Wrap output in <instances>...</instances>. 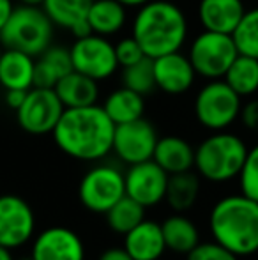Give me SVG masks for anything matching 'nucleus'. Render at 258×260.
<instances>
[{
    "instance_id": "0eeeda50",
    "label": "nucleus",
    "mask_w": 258,
    "mask_h": 260,
    "mask_svg": "<svg viewBox=\"0 0 258 260\" xmlns=\"http://www.w3.org/2000/svg\"><path fill=\"white\" fill-rule=\"evenodd\" d=\"M239 50L232 34L202 30L190 43L188 57L198 76L205 80L225 78L232 62L237 58Z\"/></svg>"
},
{
    "instance_id": "393cba45",
    "label": "nucleus",
    "mask_w": 258,
    "mask_h": 260,
    "mask_svg": "<svg viewBox=\"0 0 258 260\" xmlns=\"http://www.w3.org/2000/svg\"><path fill=\"white\" fill-rule=\"evenodd\" d=\"M200 191H202V177L193 170L180 172L170 175L165 200L173 212H188L198 202Z\"/></svg>"
},
{
    "instance_id": "4c0bfd02",
    "label": "nucleus",
    "mask_w": 258,
    "mask_h": 260,
    "mask_svg": "<svg viewBox=\"0 0 258 260\" xmlns=\"http://www.w3.org/2000/svg\"><path fill=\"white\" fill-rule=\"evenodd\" d=\"M121 4H124L128 9H138V7H141L143 4L151 2V0H119Z\"/></svg>"
},
{
    "instance_id": "6e6552de",
    "label": "nucleus",
    "mask_w": 258,
    "mask_h": 260,
    "mask_svg": "<svg viewBox=\"0 0 258 260\" xmlns=\"http://www.w3.org/2000/svg\"><path fill=\"white\" fill-rule=\"evenodd\" d=\"M124 195V172L106 163L89 168L78 186V199L82 206L96 214H106Z\"/></svg>"
},
{
    "instance_id": "5701e85b",
    "label": "nucleus",
    "mask_w": 258,
    "mask_h": 260,
    "mask_svg": "<svg viewBox=\"0 0 258 260\" xmlns=\"http://www.w3.org/2000/svg\"><path fill=\"white\" fill-rule=\"evenodd\" d=\"M72 71L71 52L65 46L50 45L39 57H35L34 87L53 89L67 73Z\"/></svg>"
},
{
    "instance_id": "2f4dec72",
    "label": "nucleus",
    "mask_w": 258,
    "mask_h": 260,
    "mask_svg": "<svg viewBox=\"0 0 258 260\" xmlns=\"http://www.w3.org/2000/svg\"><path fill=\"white\" fill-rule=\"evenodd\" d=\"M186 260H241V257L232 253L216 241H209V243H200L195 250H191L186 255Z\"/></svg>"
},
{
    "instance_id": "c85d7f7f",
    "label": "nucleus",
    "mask_w": 258,
    "mask_h": 260,
    "mask_svg": "<svg viewBox=\"0 0 258 260\" xmlns=\"http://www.w3.org/2000/svg\"><path fill=\"white\" fill-rule=\"evenodd\" d=\"M239 53L258 58V7L246 9L242 20L232 32Z\"/></svg>"
},
{
    "instance_id": "a878e982",
    "label": "nucleus",
    "mask_w": 258,
    "mask_h": 260,
    "mask_svg": "<svg viewBox=\"0 0 258 260\" xmlns=\"http://www.w3.org/2000/svg\"><path fill=\"white\" fill-rule=\"evenodd\" d=\"M101 106L106 115L114 120L115 126H119V124H126L143 117L145 96L122 85L121 89L112 90Z\"/></svg>"
},
{
    "instance_id": "c756f323",
    "label": "nucleus",
    "mask_w": 258,
    "mask_h": 260,
    "mask_svg": "<svg viewBox=\"0 0 258 260\" xmlns=\"http://www.w3.org/2000/svg\"><path fill=\"white\" fill-rule=\"evenodd\" d=\"M122 85L141 94V96L151 94L156 89L154 62H152V58L145 57L136 64L122 68Z\"/></svg>"
},
{
    "instance_id": "9b49d317",
    "label": "nucleus",
    "mask_w": 258,
    "mask_h": 260,
    "mask_svg": "<svg viewBox=\"0 0 258 260\" xmlns=\"http://www.w3.org/2000/svg\"><path fill=\"white\" fill-rule=\"evenodd\" d=\"M35 214L30 204L14 193L0 195V244L16 250L34 239Z\"/></svg>"
},
{
    "instance_id": "9d476101",
    "label": "nucleus",
    "mask_w": 258,
    "mask_h": 260,
    "mask_svg": "<svg viewBox=\"0 0 258 260\" xmlns=\"http://www.w3.org/2000/svg\"><path fill=\"white\" fill-rule=\"evenodd\" d=\"M64 110L65 106L59 100L55 89L32 87L27 92L23 105L16 110V120L28 135H52Z\"/></svg>"
},
{
    "instance_id": "cd10ccee",
    "label": "nucleus",
    "mask_w": 258,
    "mask_h": 260,
    "mask_svg": "<svg viewBox=\"0 0 258 260\" xmlns=\"http://www.w3.org/2000/svg\"><path fill=\"white\" fill-rule=\"evenodd\" d=\"M145 209L141 204H138L134 199L124 195L110 211L106 212V225L110 226L112 232L119 236H126L129 230H133L138 223L145 219Z\"/></svg>"
},
{
    "instance_id": "37998d69",
    "label": "nucleus",
    "mask_w": 258,
    "mask_h": 260,
    "mask_svg": "<svg viewBox=\"0 0 258 260\" xmlns=\"http://www.w3.org/2000/svg\"><path fill=\"white\" fill-rule=\"evenodd\" d=\"M159 260H163V258H159Z\"/></svg>"
},
{
    "instance_id": "20e7f679",
    "label": "nucleus",
    "mask_w": 258,
    "mask_h": 260,
    "mask_svg": "<svg viewBox=\"0 0 258 260\" xmlns=\"http://www.w3.org/2000/svg\"><path fill=\"white\" fill-rule=\"evenodd\" d=\"M246 154L248 145L239 135L212 131L195 147V172L209 182L225 184L237 179Z\"/></svg>"
},
{
    "instance_id": "58836bf2",
    "label": "nucleus",
    "mask_w": 258,
    "mask_h": 260,
    "mask_svg": "<svg viewBox=\"0 0 258 260\" xmlns=\"http://www.w3.org/2000/svg\"><path fill=\"white\" fill-rule=\"evenodd\" d=\"M0 260H16V258H14V255H13V250H9V248L0 244Z\"/></svg>"
},
{
    "instance_id": "4468645a",
    "label": "nucleus",
    "mask_w": 258,
    "mask_h": 260,
    "mask_svg": "<svg viewBox=\"0 0 258 260\" xmlns=\"http://www.w3.org/2000/svg\"><path fill=\"white\" fill-rule=\"evenodd\" d=\"M32 260H85V243L67 226H48L32 239Z\"/></svg>"
},
{
    "instance_id": "4be33fe9",
    "label": "nucleus",
    "mask_w": 258,
    "mask_h": 260,
    "mask_svg": "<svg viewBox=\"0 0 258 260\" xmlns=\"http://www.w3.org/2000/svg\"><path fill=\"white\" fill-rule=\"evenodd\" d=\"M161 230L166 250H170L172 253L186 257L191 250H195L202 243L198 226L184 212H173V214L166 216L161 221Z\"/></svg>"
},
{
    "instance_id": "2eb2a0df",
    "label": "nucleus",
    "mask_w": 258,
    "mask_h": 260,
    "mask_svg": "<svg viewBox=\"0 0 258 260\" xmlns=\"http://www.w3.org/2000/svg\"><path fill=\"white\" fill-rule=\"evenodd\" d=\"M152 62H154L156 89H159L161 92L170 96H180L195 85L198 75L188 55L173 52L152 58Z\"/></svg>"
},
{
    "instance_id": "1a4fd4ad",
    "label": "nucleus",
    "mask_w": 258,
    "mask_h": 260,
    "mask_svg": "<svg viewBox=\"0 0 258 260\" xmlns=\"http://www.w3.org/2000/svg\"><path fill=\"white\" fill-rule=\"evenodd\" d=\"M72 69L96 82L108 80L119 71V60L115 55V43L110 38L97 34H85L75 39L71 46Z\"/></svg>"
},
{
    "instance_id": "bb28decb",
    "label": "nucleus",
    "mask_w": 258,
    "mask_h": 260,
    "mask_svg": "<svg viewBox=\"0 0 258 260\" xmlns=\"http://www.w3.org/2000/svg\"><path fill=\"white\" fill-rule=\"evenodd\" d=\"M223 80L241 98L255 96L258 92V58L239 53Z\"/></svg>"
},
{
    "instance_id": "7ed1b4c3",
    "label": "nucleus",
    "mask_w": 258,
    "mask_h": 260,
    "mask_svg": "<svg viewBox=\"0 0 258 260\" xmlns=\"http://www.w3.org/2000/svg\"><path fill=\"white\" fill-rule=\"evenodd\" d=\"M209 230L212 241L237 257L258 253V200L242 193L219 199L210 209Z\"/></svg>"
},
{
    "instance_id": "7c9ffc66",
    "label": "nucleus",
    "mask_w": 258,
    "mask_h": 260,
    "mask_svg": "<svg viewBox=\"0 0 258 260\" xmlns=\"http://www.w3.org/2000/svg\"><path fill=\"white\" fill-rule=\"evenodd\" d=\"M237 179L242 195L258 200V144L248 149L244 165H242Z\"/></svg>"
},
{
    "instance_id": "473e14b6",
    "label": "nucleus",
    "mask_w": 258,
    "mask_h": 260,
    "mask_svg": "<svg viewBox=\"0 0 258 260\" xmlns=\"http://www.w3.org/2000/svg\"><path fill=\"white\" fill-rule=\"evenodd\" d=\"M115 55H117L121 68H128V66H133L136 62H140L141 58H145L143 50H141V46L138 45V41L133 36L122 38L115 43Z\"/></svg>"
},
{
    "instance_id": "f704fd0d",
    "label": "nucleus",
    "mask_w": 258,
    "mask_h": 260,
    "mask_svg": "<svg viewBox=\"0 0 258 260\" xmlns=\"http://www.w3.org/2000/svg\"><path fill=\"white\" fill-rule=\"evenodd\" d=\"M97 260H133L124 246H110L97 257Z\"/></svg>"
},
{
    "instance_id": "423d86ee",
    "label": "nucleus",
    "mask_w": 258,
    "mask_h": 260,
    "mask_svg": "<svg viewBox=\"0 0 258 260\" xmlns=\"http://www.w3.org/2000/svg\"><path fill=\"white\" fill-rule=\"evenodd\" d=\"M242 98L221 80H207L196 92L193 112L200 126L209 131H225L239 119Z\"/></svg>"
},
{
    "instance_id": "6ab92c4d",
    "label": "nucleus",
    "mask_w": 258,
    "mask_h": 260,
    "mask_svg": "<svg viewBox=\"0 0 258 260\" xmlns=\"http://www.w3.org/2000/svg\"><path fill=\"white\" fill-rule=\"evenodd\" d=\"M152 159L168 175L180 174L195 168V147L182 137L168 135L161 137L156 144Z\"/></svg>"
},
{
    "instance_id": "f3484780",
    "label": "nucleus",
    "mask_w": 258,
    "mask_h": 260,
    "mask_svg": "<svg viewBox=\"0 0 258 260\" xmlns=\"http://www.w3.org/2000/svg\"><path fill=\"white\" fill-rule=\"evenodd\" d=\"M126 251L133 260H159L166 251L161 223L145 218L124 236Z\"/></svg>"
},
{
    "instance_id": "aec40b11",
    "label": "nucleus",
    "mask_w": 258,
    "mask_h": 260,
    "mask_svg": "<svg viewBox=\"0 0 258 260\" xmlns=\"http://www.w3.org/2000/svg\"><path fill=\"white\" fill-rule=\"evenodd\" d=\"M35 57L6 48L0 57V85L6 90H30L34 87Z\"/></svg>"
},
{
    "instance_id": "79ce46f5",
    "label": "nucleus",
    "mask_w": 258,
    "mask_h": 260,
    "mask_svg": "<svg viewBox=\"0 0 258 260\" xmlns=\"http://www.w3.org/2000/svg\"><path fill=\"white\" fill-rule=\"evenodd\" d=\"M18 260H32V257L28 255V257H21V258H18Z\"/></svg>"
},
{
    "instance_id": "412c9836",
    "label": "nucleus",
    "mask_w": 258,
    "mask_h": 260,
    "mask_svg": "<svg viewBox=\"0 0 258 260\" xmlns=\"http://www.w3.org/2000/svg\"><path fill=\"white\" fill-rule=\"evenodd\" d=\"M128 7L119 0H92L87 14V23L92 34L112 38L128 25Z\"/></svg>"
},
{
    "instance_id": "ea45409f",
    "label": "nucleus",
    "mask_w": 258,
    "mask_h": 260,
    "mask_svg": "<svg viewBox=\"0 0 258 260\" xmlns=\"http://www.w3.org/2000/svg\"><path fill=\"white\" fill-rule=\"evenodd\" d=\"M21 6H32V7H43L45 0H18Z\"/></svg>"
},
{
    "instance_id": "c9c22d12",
    "label": "nucleus",
    "mask_w": 258,
    "mask_h": 260,
    "mask_svg": "<svg viewBox=\"0 0 258 260\" xmlns=\"http://www.w3.org/2000/svg\"><path fill=\"white\" fill-rule=\"evenodd\" d=\"M27 92L28 90H16V89L6 90V105L16 112V110L23 105L25 98H27Z\"/></svg>"
},
{
    "instance_id": "e433bc0d",
    "label": "nucleus",
    "mask_w": 258,
    "mask_h": 260,
    "mask_svg": "<svg viewBox=\"0 0 258 260\" xmlns=\"http://www.w3.org/2000/svg\"><path fill=\"white\" fill-rule=\"evenodd\" d=\"M14 7L16 6L13 4V0H0V30H2L4 25L9 20V16L13 14Z\"/></svg>"
},
{
    "instance_id": "a211bd4d",
    "label": "nucleus",
    "mask_w": 258,
    "mask_h": 260,
    "mask_svg": "<svg viewBox=\"0 0 258 260\" xmlns=\"http://www.w3.org/2000/svg\"><path fill=\"white\" fill-rule=\"evenodd\" d=\"M92 0H45L43 9L52 23L62 30L71 32L75 38L90 34L87 14Z\"/></svg>"
},
{
    "instance_id": "dca6fc26",
    "label": "nucleus",
    "mask_w": 258,
    "mask_h": 260,
    "mask_svg": "<svg viewBox=\"0 0 258 260\" xmlns=\"http://www.w3.org/2000/svg\"><path fill=\"white\" fill-rule=\"evenodd\" d=\"M244 13V0H200L196 9L203 30L221 34H232Z\"/></svg>"
},
{
    "instance_id": "f03ea898",
    "label": "nucleus",
    "mask_w": 258,
    "mask_h": 260,
    "mask_svg": "<svg viewBox=\"0 0 258 260\" xmlns=\"http://www.w3.org/2000/svg\"><path fill=\"white\" fill-rule=\"evenodd\" d=\"M188 16L172 0H151L143 4L136 9L131 23V36L149 58L180 52L188 41Z\"/></svg>"
},
{
    "instance_id": "f8f14e48",
    "label": "nucleus",
    "mask_w": 258,
    "mask_h": 260,
    "mask_svg": "<svg viewBox=\"0 0 258 260\" xmlns=\"http://www.w3.org/2000/svg\"><path fill=\"white\" fill-rule=\"evenodd\" d=\"M159 137L156 127L147 119H136L126 124L115 126L114 152L122 163L136 165L149 161L154 156V149Z\"/></svg>"
},
{
    "instance_id": "39448f33",
    "label": "nucleus",
    "mask_w": 258,
    "mask_h": 260,
    "mask_svg": "<svg viewBox=\"0 0 258 260\" xmlns=\"http://www.w3.org/2000/svg\"><path fill=\"white\" fill-rule=\"evenodd\" d=\"M55 25L43 7L16 6L7 23L0 30L4 48L20 50L32 57H39L53 41Z\"/></svg>"
},
{
    "instance_id": "a19ab883",
    "label": "nucleus",
    "mask_w": 258,
    "mask_h": 260,
    "mask_svg": "<svg viewBox=\"0 0 258 260\" xmlns=\"http://www.w3.org/2000/svg\"><path fill=\"white\" fill-rule=\"evenodd\" d=\"M4 50H6V48H4V45H2V41H0V57H2V53H4Z\"/></svg>"
},
{
    "instance_id": "b1692460",
    "label": "nucleus",
    "mask_w": 258,
    "mask_h": 260,
    "mask_svg": "<svg viewBox=\"0 0 258 260\" xmlns=\"http://www.w3.org/2000/svg\"><path fill=\"white\" fill-rule=\"evenodd\" d=\"M55 92L59 100L62 101L65 108H80V106L97 105L99 101V82L75 71L59 80L55 87Z\"/></svg>"
},
{
    "instance_id": "f257e3e1",
    "label": "nucleus",
    "mask_w": 258,
    "mask_h": 260,
    "mask_svg": "<svg viewBox=\"0 0 258 260\" xmlns=\"http://www.w3.org/2000/svg\"><path fill=\"white\" fill-rule=\"evenodd\" d=\"M115 124L101 105L65 108L52 137L65 156L78 161L104 159L114 149Z\"/></svg>"
},
{
    "instance_id": "72a5a7b5",
    "label": "nucleus",
    "mask_w": 258,
    "mask_h": 260,
    "mask_svg": "<svg viewBox=\"0 0 258 260\" xmlns=\"http://www.w3.org/2000/svg\"><path fill=\"white\" fill-rule=\"evenodd\" d=\"M239 119L242 120L246 129L258 133V100H249L246 105H242Z\"/></svg>"
},
{
    "instance_id": "ddd939ff",
    "label": "nucleus",
    "mask_w": 258,
    "mask_h": 260,
    "mask_svg": "<svg viewBox=\"0 0 258 260\" xmlns=\"http://www.w3.org/2000/svg\"><path fill=\"white\" fill-rule=\"evenodd\" d=\"M126 179V195L134 199L145 209L165 202L170 175L154 159L129 165Z\"/></svg>"
}]
</instances>
